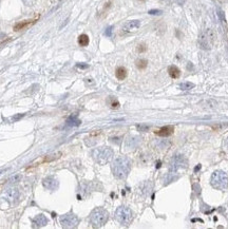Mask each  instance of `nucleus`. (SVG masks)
I'll use <instances>...</instances> for the list:
<instances>
[{
	"label": "nucleus",
	"instance_id": "nucleus-1",
	"mask_svg": "<svg viewBox=\"0 0 228 229\" xmlns=\"http://www.w3.org/2000/svg\"><path fill=\"white\" fill-rule=\"evenodd\" d=\"M111 170L116 179H125L131 170V160L126 156H119L112 163Z\"/></svg>",
	"mask_w": 228,
	"mask_h": 229
},
{
	"label": "nucleus",
	"instance_id": "nucleus-2",
	"mask_svg": "<svg viewBox=\"0 0 228 229\" xmlns=\"http://www.w3.org/2000/svg\"><path fill=\"white\" fill-rule=\"evenodd\" d=\"M109 220V212L103 207H97L90 214V223L95 228L103 227Z\"/></svg>",
	"mask_w": 228,
	"mask_h": 229
},
{
	"label": "nucleus",
	"instance_id": "nucleus-3",
	"mask_svg": "<svg viewBox=\"0 0 228 229\" xmlns=\"http://www.w3.org/2000/svg\"><path fill=\"white\" fill-rule=\"evenodd\" d=\"M114 152L109 147H99L92 151V156L94 160L99 165H106L113 157Z\"/></svg>",
	"mask_w": 228,
	"mask_h": 229
},
{
	"label": "nucleus",
	"instance_id": "nucleus-4",
	"mask_svg": "<svg viewBox=\"0 0 228 229\" xmlns=\"http://www.w3.org/2000/svg\"><path fill=\"white\" fill-rule=\"evenodd\" d=\"M210 184L217 190H225L228 188V175L224 171H214L211 175Z\"/></svg>",
	"mask_w": 228,
	"mask_h": 229
},
{
	"label": "nucleus",
	"instance_id": "nucleus-5",
	"mask_svg": "<svg viewBox=\"0 0 228 229\" xmlns=\"http://www.w3.org/2000/svg\"><path fill=\"white\" fill-rule=\"evenodd\" d=\"M133 218H134L133 211L129 207L121 206L115 211V220L119 224L123 225V226H129L132 223V221H133Z\"/></svg>",
	"mask_w": 228,
	"mask_h": 229
},
{
	"label": "nucleus",
	"instance_id": "nucleus-6",
	"mask_svg": "<svg viewBox=\"0 0 228 229\" xmlns=\"http://www.w3.org/2000/svg\"><path fill=\"white\" fill-rule=\"evenodd\" d=\"M59 223L63 228H76L79 224V218L73 212H69L59 218Z\"/></svg>",
	"mask_w": 228,
	"mask_h": 229
},
{
	"label": "nucleus",
	"instance_id": "nucleus-7",
	"mask_svg": "<svg viewBox=\"0 0 228 229\" xmlns=\"http://www.w3.org/2000/svg\"><path fill=\"white\" fill-rule=\"evenodd\" d=\"M187 160L184 155L181 154H175L171 160H170V166L169 169L171 172H177V171L181 170V169H185L187 167Z\"/></svg>",
	"mask_w": 228,
	"mask_h": 229
},
{
	"label": "nucleus",
	"instance_id": "nucleus-8",
	"mask_svg": "<svg viewBox=\"0 0 228 229\" xmlns=\"http://www.w3.org/2000/svg\"><path fill=\"white\" fill-rule=\"evenodd\" d=\"M199 43L200 47L204 50H209L211 49V45L213 43V33L211 30H206L200 35L199 38Z\"/></svg>",
	"mask_w": 228,
	"mask_h": 229
},
{
	"label": "nucleus",
	"instance_id": "nucleus-9",
	"mask_svg": "<svg viewBox=\"0 0 228 229\" xmlns=\"http://www.w3.org/2000/svg\"><path fill=\"white\" fill-rule=\"evenodd\" d=\"M42 185L45 189L51 191H55L56 189L58 188V179H56L54 175H50V176H47L42 179Z\"/></svg>",
	"mask_w": 228,
	"mask_h": 229
},
{
	"label": "nucleus",
	"instance_id": "nucleus-10",
	"mask_svg": "<svg viewBox=\"0 0 228 229\" xmlns=\"http://www.w3.org/2000/svg\"><path fill=\"white\" fill-rule=\"evenodd\" d=\"M48 218L45 215V214H37L35 218H32V227L34 228H40V227H43L48 224Z\"/></svg>",
	"mask_w": 228,
	"mask_h": 229
},
{
	"label": "nucleus",
	"instance_id": "nucleus-11",
	"mask_svg": "<svg viewBox=\"0 0 228 229\" xmlns=\"http://www.w3.org/2000/svg\"><path fill=\"white\" fill-rule=\"evenodd\" d=\"M140 26V20H130V21L126 22L123 26V31L125 33H131L136 31Z\"/></svg>",
	"mask_w": 228,
	"mask_h": 229
},
{
	"label": "nucleus",
	"instance_id": "nucleus-12",
	"mask_svg": "<svg viewBox=\"0 0 228 229\" xmlns=\"http://www.w3.org/2000/svg\"><path fill=\"white\" fill-rule=\"evenodd\" d=\"M173 131H174L173 126H165V127L157 130L155 133H156V135L162 136V137H168V136H170L173 133Z\"/></svg>",
	"mask_w": 228,
	"mask_h": 229
},
{
	"label": "nucleus",
	"instance_id": "nucleus-13",
	"mask_svg": "<svg viewBox=\"0 0 228 229\" xmlns=\"http://www.w3.org/2000/svg\"><path fill=\"white\" fill-rule=\"evenodd\" d=\"M7 195L10 200L15 201V200H17L18 197H19V191H18V189L15 188V187H12V188H9L7 190Z\"/></svg>",
	"mask_w": 228,
	"mask_h": 229
},
{
	"label": "nucleus",
	"instance_id": "nucleus-14",
	"mask_svg": "<svg viewBox=\"0 0 228 229\" xmlns=\"http://www.w3.org/2000/svg\"><path fill=\"white\" fill-rule=\"evenodd\" d=\"M66 124H67L68 127H77V126H79L82 124V121H80V119L77 118V116L72 115V116H70L67 119V123Z\"/></svg>",
	"mask_w": 228,
	"mask_h": 229
},
{
	"label": "nucleus",
	"instance_id": "nucleus-15",
	"mask_svg": "<svg viewBox=\"0 0 228 229\" xmlns=\"http://www.w3.org/2000/svg\"><path fill=\"white\" fill-rule=\"evenodd\" d=\"M115 75H116V78L119 80H124L126 77H127V70L124 67H119L116 69V72H115Z\"/></svg>",
	"mask_w": 228,
	"mask_h": 229
},
{
	"label": "nucleus",
	"instance_id": "nucleus-16",
	"mask_svg": "<svg viewBox=\"0 0 228 229\" xmlns=\"http://www.w3.org/2000/svg\"><path fill=\"white\" fill-rule=\"evenodd\" d=\"M168 72H169L170 77L174 78V79H175V78H179L180 77V74H181L179 68L175 67V66H170V67L168 68Z\"/></svg>",
	"mask_w": 228,
	"mask_h": 229
},
{
	"label": "nucleus",
	"instance_id": "nucleus-17",
	"mask_svg": "<svg viewBox=\"0 0 228 229\" xmlns=\"http://www.w3.org/2000/svg\"><path fill=\"white\" fill-rule=\"evenodd\" d=\"M31 23H33L32 20H26V21L19 22V23H17V24H15V26H14V30H15V31H20V30H22V29L26 28L28 26H30Z\"/></svg>",
	"mask_w": 228,
	"mask_h": 229
},
{
	"label": "nucleus",
	"instance_id": "nucleus-18",
	"mask_svg": "<svg viewBox=\"0 0 228 229\" xmlns=\"http://www.w3.org/2000/svg\"><path fill=\"white\" fill-rule=\"evenodd\" d=\"M89 37L88 35L86 34H82L79 37H78V43H79V45H82V47H87V45L89 44Z\"/></svg>",
	"mask_w": 228,
	"mask_h": 229
},
{
	"label": "nucleus",
	"instance_id": "nucleus-19",
	"mask_svg": "<svg viewBox=\"0 0 228 229\" xmlns=\"http://www.w3.org/2000/svg\"><path fill=\"white\" fill-rule=\"evenodd\" d=\"M108 102H109L110 107H111L112 109H117L119 108V102L116 99V98H114V97H109V99H108Z\"/></svg>",
	"mask_w": 228,
	"mask_h": 229
},
{
	"label": "nucleus",
	"instance_id": "nucleus-20",
	"mask_svg": "<svg viewBox=\"0 0 228 229\" xmlns=\"http://www.w3.org/2000/svg\"><path fill=\"white\" fill-rule=\"evenodd\" d=\"M136 67H137V69L140 70H144L147 68V65H148V61L146 60V59H138V60H136Z\"/></svg>",
	"mask_w": 228,
	"mask_h": 229
},
{
	"label": "nucleus",
	"instance_id": "nucleus-21",
	"mask_svg": "<svg viewBox=\"0 0 228 229\" xmlns=\"http://www.w3.org/2000/svg\"><path fill=\"white\" fill-rule=\"evenodd\" d=\"M194 88V84H192V82H182L181 84H180V89L183 91H186V90H190V89H193Z\"/></svg>",
	"mask_w": 228,
	"mask_h": 229
},
{
	"label": "nucleus",
	"instance_id": "nucleus-22",
	"mask_svg": "<svg viewBox=\"0 0 228 229\" xmlns=\"http://www.w3.org/2000/svg\"><path fill=\"white\" fill-rule=\"evenodd\" d=\"M173 173H174V172L168 173V174L165 176V185H168L169 183H172L173 181H175V179H177V176H173V177H172Z\"/></svg>",
	"mask_w": 228,
	"mask_h": 229
},
{
	"label": "nucleus",
	"instance_id": "nucleus-23",
	"mask_svg": "<svg viewBox=\"0 0 228 229\" xmlns=\"http://www.w3.org/2000/svg\"><path fill=\"white\" fill-rule=\"evenodd\" d=\"M146 50H147V48H146V44H145V43H140V44H138V47H137L138 53H143Z\"/></svg>",
	"mask_w": 228,
	"mask_h": 229
},
{
	"label": "nucleus",
	"instance_id": "nucleus-24",
	"mask_svg": "<svg viewBox=\"0 0 228 229\" xmlns=\"http://www.w3.org/2000/svg\"><path fill=\"white\" fill-rule=\"evenodd\" d=\"M112 31H113V26H108L107 30H106L105 34L107 35L108 37H110L112 35Z\"/></svg>",
	"mask_w": 228,
	"mask_h": 229
},
{
	"label": "nucleus",
	"instance_id": "nucleus-25",
	"mask_svg": "<svg viewBox=\"0 0 228 229\" xmlns=\"http://www.w3.org/2000/svg\"><path fill=\"white\" fill-rule=\"evenodd\" d=\"M136 127H137V129L140 130V131H147V130L149 129L148 126H145V125H137Z\"/></svg>",
	"mask_w": 228,
	"mask_h": 229
},
{
	"label": "nucleus",
	"instance_id": "nucleus-26",
	"mask_svg": "<svg viewBox=\"0 0 228 229\" xmlns=\"http://www.w3.org/2000/svg\"><path fill=\"white\" fill-rule=\"evenodd\" d=\"M149 14H150V15H161L162 11H159V10H150Z\"/></svg>",
	"mask_w": 228,
	"mask_h": 229
},
{
	"label": "nucleus",
	"instance_id": "nucleus-27",
	"mask_svg": "<svg viewBox=\"0 0 228 229\" xmlns=\"http://www.w3.org/2000/svg\"><path fill=\"white\" fill-rule=\"evenodd\" d=\"M76 67L79 68V69H88L89 66L86 65V63H77V65H76Z\"/></svg>",
	"mask_w": 228,
	"mask_h": 229
},
{
	"label": "nucleus",
	"instance_id": "nucleus-28",
	"mask_svg": "<svg viewBox=\"0 0 228 229\" xmlns=\"http://www.w3.org/2000/svg\"><path fill=\"white\" fill-rule=\"evenodd\" d=\"M24 116V114H19V115H17V116H14L13 117V121H19L20 118H22V117Z\"/></svg>",
	"mask_w": 228,
	"mask_h": 229
},
{
	"label": "nucleus",
	"instance_id": "nucleus-29",
	"mask_svg": "<svg viewBox=\"0 0 228 229\" xmlns=\"http://www.w3.org/2000/svg\"><path fill=\"white\" fill-rule=\"evenodd\" d=\"M24 2H26V5H34V1L35 0H23Z\"/></svg>",
	"mask_w": 228,
	"mask_h": 229
},
{
	"label": "nucleus",
	"instance_id": "nucleus-30",
	"mask_svg": "<svg viewBox=\"0 0 228 229\" xmlns=\"http://www.w3.org/2000/svg\"><path fill=\"white\" fill-rule=\"evenodd\" d=\"M225 147H226V149H227V151H228V139H226V142H225Z\"/></svg>",
	"mask_w": 228,
	"mask_h": 229
},
{
	"label": "nucleus",
	"instance_id": "nucleus-31",
	"mask_svg": "<svg viewBox=\"0 0 228 229\" xmlns=\"http://www.w3.org/2000/svg\"><path fill=\"white\" fill-rule=\"evenodd\" d=\"M138 1H140V2H145L146 0H138Z\"/></svg>",
	"mask_w": 228,
	"mask_h": 229
}]
</instances>
